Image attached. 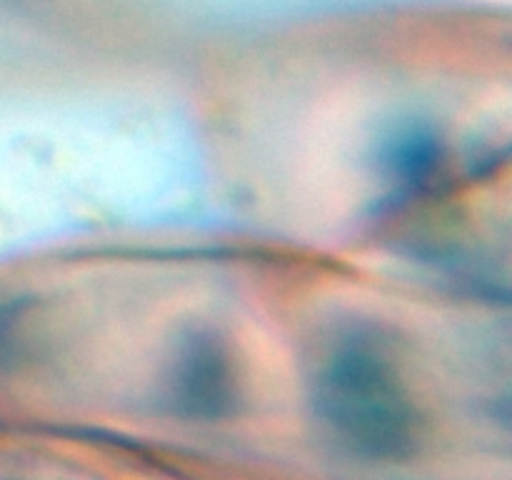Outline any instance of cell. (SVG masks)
I'll return each mask as SVG.
<instances>
[{"label": "cell", "instance_id": "6da1fadb", "mask_svg": "<svg viewBox=\"0 0 512 480\" xmlns=\"http://www.w3.org/2000/svg\"><path fill=\"white\" fill-rule=\"evenodd\" d=\"M323 418L343 443L368 455H398L415 438L408 400L373 358L335 365L320 393Z\"/></svg>", "mask_w": 512, "mask_h": 480}]
</instances>
